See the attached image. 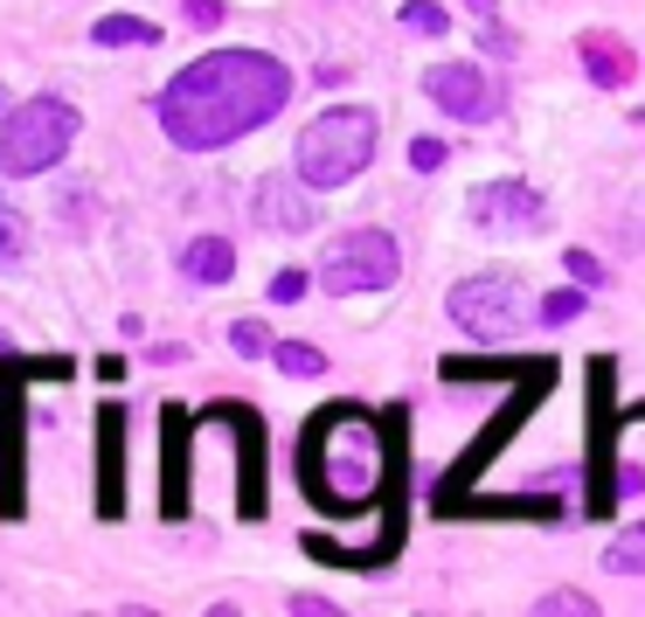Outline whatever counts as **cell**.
<instances>
[{
    "mask_svg": "<svg viewBox=\"0 0 645 617\" xmlns=\"http://www.w3.org/2000/svg\"><path fill=\"white\" fill-rule=\"evenodd\" d=\"M292 98V70L264 49H208L160 90V125L187 153H216L257 125H271Z\"/></svg>",
    "mask_w": 645,
    "mask_h": 617,
    "instance_id": "1",
    "label": "cell"
},
{
    "mask_svg": "<svg viewBox=\"0 0 645 617\" xmlns=\"http://www.w3.org/2000/svg\"><path fill=\"white\" fill-rule=\"evenodd\" d=\"M299 472H306V493L319 499V507H333V514L368 507V499L389 485V437H382V423L362 417V409H327V417L313 423V437H306Z\"/></svg>",
    "mask_w": 645,
    "mask_h": 617,
    "instance_id": "2",
    "label": "cell"
},
{
    "mask_svg": "<svg viewBox=\"0 0 645 617\" xmlns=\"http://www.w3.org/2000/svg\"><path fill=\"white\" fill-rule=\"evenodd\" d=\"M368 160H375V111H362V104L319 111L292 146V166L306 188H348Z\"/></svg>",
    "mask_w": 645,
    "mask_h": 617,
    "instance_id": "3",
    "label": "cell"
},
{
    "mask_svg": "<svg viewBox=\"0 0 645 617\" xmlns=\"http://www.w3.org/2000/svg\"><path fill=\"white\" fill-rule=\"evenodd\" d=\"M70 139H77V111L63 98H28L22 111H8L0 119V174H49L56 160L70 153Z\"/></svg>",
    "mask_w": 645,
    "mask_h": 617,
    "instance_id": "4",
    "label": "cell"
},
{
    "mask_svg": "<svg viewBox=\"0 0 645 617\" xmlns=\"http://www.w3.org/2000/svg\"><path fill=\"white\" fill-rule=\"evenodd\" d=\"M313 277L340 298L348 292H389L395 277H403V250H395V236H382V230H348V236L327 243Z\"/></svg>",
    "mask_w": 645,
    "mask_h": 617,
    "instance_id": "5",
    "label": "cell"
},
{
    "mask_svg": "<svg viewBox=\"0 0 645 617\" xmlns=\"http://www.w3.org/2000/svg\"><path fill=\"white\" fill-rule=\"evenodd\" d=\"M451 320H459L465 333H479V341H500V333H514V326L527 320L521 277H507V271L459 277V285H451Z\"/></svg>",
    "mask_w": 645,
    "mask_h": 617,
    "instance_id": "6",
    "label": "cell"
},
{
    "mask_svg": "<svg viewBox=\"0 0 645 617\" xmlns=\"http://www.w3.org/2000/svg\"><path fill=\"white\" fill-rule=\"evenodd\" d=\"M465 215L479 230H500V236H535L548 222V201L527 188V181H486V188L465 195Z\"/></svg>",
    "mask_w": 645,
    "mask_h": 617,
    "instance_id": "7",
    "label": "cell"
},
{
    "mask_svg": "<svg viewBox=\"0 0 645 617\" xmlns=\"http://www.w3.org/2000/svg\"><path fill=\"white\" fill-rule=\"evenodd\" d=\"M424 90H430V104H438V111H451V119H465V125L492 119V84H486L479 63H430Z\"/></svg>",
    "mask_w": 645,
    "mask_h": 617,
    "instance_id": "8",
    "label": "cell"
},
{
    "mask_svg": "<svg viewBox=\"0 0 645 617\" xmlns=\"http://www.w3.org/2000/svg\"><path fill=\"white\" fill-rule=\"evenodd\" d=\"M251 209H257V222L264 230H284V236H306L313 230V195H306V181L299 174H264L257 181V195H251Z\"/></svg>",
    "mask_w": 645,
    "mask_h": 617,
    "instance_id": "9",
    "label": "cell"
},
{
    "mask_svg": "<svg viewBox=\"0 0 645 617\" xmlns=\"http://www.w3.org/2000/svg\"><path fill=\"white\" fill-rule=\"evenodd\" d=\"M576 55H583V70H591V84H604V90H624L632 84V49L618 42V35H583L576 42Z\"/></svg>",
    "mask_w": 645,
    "mask_h": 617,
    "instance_id": "10",
    "label": "cell"
},
{
    "mask_svg": "<svg viewBox=\"0 0 645 617\" xmlns=\"http://www.w3.org/2000/svg\"><path fill=\"white\" fill-rule=\"evenodd\" d=\"M181 271L195 277V285H230V271H236V250L222 236H195L181 250Z\"/></svg>",
    "mask_w": 645,
    "mask_h": 617,
    "instance_id": "11",
    "label": "cell"
},
{
    "mask_svg": "<svg viewBox=\"0 0 645 617\" xmlns=\"http://www.w3.org/2000/svg\"><path fill=\"white\" fill-rule=\"evenodd\" d=\"M90 35H98L105 49H125V42H132V49H154V42H160V28H154V22H139V14H105V22L90 28Z\"/></svg>",
    "mask_w": 645,
    "mask_h": 617,
    "instance_id": "12",
    "label": "cell"
},
{
    "mask_svg": "<svg viewBox=\"0 0 645 617\" xmlns=\"http://www.w3.org/2000/svg\"><path fill=\"white\" fill-rule=\"evenodd\" d=\"M119 409L98 417V437H105V472H98V493H105V514H119Z\"/></svg>",
    "mask_w": 645,
    "mask_h": 617,
    "instance_id": "13",
    "label": "cell"
},
{
    "mask_svg": "<svg viewBox=\"0 0 645 617\" xmlns=\"http://www.w3.org/2000/svg\"><path fill=\"white\" fill-rule=\"evenodd\" d=\"M604 569H611V576H645V528L618 534L611 548H604Z\"/></svg>",
    "mask_w": 645,
    "mask_h": 617,
    "instance_id": "14",
    "label": "cell"
},
{
    "mask_svg": "<svg viewBox=\"0 0 645 617\" xmlns=\"http://www.w3.org/2000/svg\"><path fill=\"white\" fill-rule=\"evenodd\" d=\"M0 264H28V222L8 209V195H0Z\"/></svg>",
    "mask_w": 645,
    "mask_h": 617,
    "instance_id": "15",
    "label": "cell"
},
{
    "mask_svg": "<svg viewBox=\"0 0 645 617\" xmlns=\"http://www.w3.org/2000/svg\"><path fill=\"white\" fill-rule=\"evenodd\" d=\"M271 361L284 368V375H319V368H327V354L306 347V341H284V347H271Z\"/></svg>",
    "mask_w": 645,
    "mask_h": 617,
    "instance_id": "16",
    "label": "cell"
},
{
    "mask_svg": "<svg viewBox=\"0 0 645 617\" xmlns=\"http://www.w3.org/2000/svg\"><path fill=\"white\" fill-rule=\"evenodd\" d=\"M230 347L243 354V361H257V354H271V326H264V320H236L230 326Z\"/></svg>",
    "mask_w": 645,
    "mask_h": 617,
    "instance_id": "17",
    "label": "cell"
},
{
    "mask_svg": "<svg viewBox=\"0 0 645 617\" xmlns=\"http://www.w3.org/2000/svg\"><path fill=\"white\" fill-rule=\"evenodd\" d=\"M403 28L410 35H445V8L438 0H403Z\"/></svg>",
    "mask_w": 645,
    "mask_h": 617,
    "instance_id": "18",
    "label": "cell"
},
{
    "mask_svg": "<svg viewBox=\"0 0 645 617\" xmlns=\"http://www.w3.org/2000/svg\"><path fill=\"white\" fill-rule=\"evenodd\" d=\"M576 312H583V285H576V292H548V298H541V320H548V326H569Z\"/></svg>",
    "mask_w": 645,
    "mask_h": 617,
    "instance_id": "19",
    "label": "cell"
},
{
    "mask_svg": "<svg viewBox=\"0 0 645 617\" xmlns=\"http://www.w3.org/2000/svg\"><path fill=\"white\" fill-rule=\"evenodd\" d=\"M562 264H569V277H576V285H583V292H604V264H597V257H591V250H569V257H562Z\"/></svg>",
    "mask_w": 645,
    "mask_h": 617,
    "instance_id": "20",
    "label": "cell"
},
{
    "mask_svg": "<svg viewBox=\"0 0 645 617\" xmlns=\"http://www.w3.org/2000/svg\"><path fill=\"white\" fill-rule=\"evenodd\" d=\"M541 610H548V617H591V596H583V590H548Z\"/></svg>",
    "mask_w": 645,
    "mask_h": 617,
    "instance_id": "21",
    "label": "cell"
},
{
    "mask_svg": "<svg viewBox=\"0 0 645 617\" xmlns=\"http://www.w3.org/2000/svg\"><path fill=\"white\" fill-rule=\"evenodd\" d=\"M410 166H416V174H438V166H445V139H410Z\"/></svg>",
    "mask_w": 645,
    "mask_h": 617,
    "instance_id": "22",
    "label": "cell"
},
{
    "mask_svg": "<svg viewBox=\"0 0 645 617\" xmlns=\"http://www.w3.org/2000/svg\"><path fill=\"white\" fill-rule=\"evenodd\" d=\"M306 285H313L306 271H278L271 277V298H278V306H292V298H306Z\"/></svg>",
    "mask_w": 645,
    "mask_h": 617,
    "instance_id": "23",
    "label": "cell"
},
{
    "mask_svg": "<svg viewBox=\"0 0 645 617\" xmlns=\"http://www.w3.org/2000/svg\"><path fill=\"white\" fill-rule=\"evenodd\" d=\"M479 49L486 55H514V35H507L500 22H479Z\"/></svg>",
    "mask_w": 645,
    "mask_h": 617,
    "instance_id": "24",
    "label": "cell"
},
{
    "mask_svg": "<svg viewBox=\"0 0 645 617\" xmlns=\"http://www.w3.org/2000/svg\"><path fill=\"white\" fill-rule=\"evenodd\" d=\"M187 22H195V28H216V22H222V0H187Z\"/></svg>",
    "mask_w": 645,
    "mask_h": 617,
    "instance_id": "25",
    "label": "cell"
},
{
    "mask_svg": "<svg viewBox=\"0 0 645 617\" xmlns=\"http://www.w3.org/2000/svg\"><path fill=\"white\" fill-rule=\"evenodd\" d=\"M292 610H299V617H333V604H327V596H299Z\"/></svg>",
    "mask_w": 645,
    "mask_h": 617,
    "instance_id": "26",
    "label": "cell"
},
{
    "mask_svg": "<svg viewBox=\"0 0 645 617\" xmlns=\"http://www.w3.org/2000/svg\"><path fill=\"white\" fill-rule=\"evenodd\" d=\"M465 8H472V14H479V22H492V0H465Z\"/></svg>",
    "mask_w": 645,
    "mask_h": 617,
    "instance_id": "27",
    "label": "cell"
},
{
    "mask_svg": "<svg viewBox=\"0 0 645 617\" xmlns=\"http://www.w3.org/2000/svg\"><path fill=\"white\" fill-rule=\"evenodd\" d=\"M0 347H8V341H0Z\"/></svg>",
    "mask_w": 645,
    "mask_h": 617,
    "instance_id": "28",
    "label": "cell"
}]
</instances>
